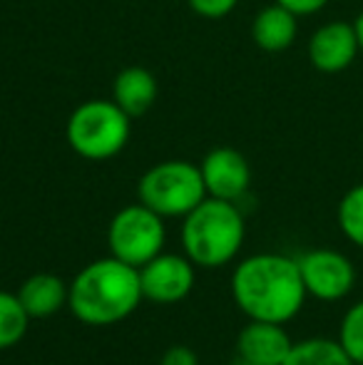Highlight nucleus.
Wrapping results in <instances>:
<instances>
[{
  "mask_svg": "<svg viewBox=\"0 0 363 365\" xmlns=\"http://www.w3.org/2000/svg\"><path fill=\"white\" fill-rule=\"evenodd\" d=\"M232 365H257V363H249V361H242V358H239V361L232 363Z\"/></svg>",
  "mask_w": 363,
  "mask_h": 365,
  "instance_id": "nucleus-23",
  "label": "nucleus"
},
{
  "mask_svg": "<svg viewBox=\"0 0 363 365\" xmlns=\"http://www.w3.org/2000/svg\"><path fill=\"white\" fill-rule=\"evenodd\" d=\"M339 343L356 365H363V301L354 303L341 321Z\"/></svg>",
  "mask_w": 363,
  "mask_h": 365,
  "instance_id": "nucleus-18",
  "label": "nucleus"
},
{
  "mask_svg": "<svg viewBox=\"0 0 363 365\" xmlns=\"http://www.w3.org/2000/svg\"><path fill=\"white\" fill-rule=\"evenodd\" d=\"M232 296L249 321L289 323L306 301L299 261L284 254H254L232 274Z\"/></svg>",
  "mask_w": 363,
  "mask_h": 365,
  "instance_id": "nucleus-1",
  "label": "nucleus"
},
{
  "mask_svg": "<svg viewBox=\"0 0 363 365\" xmlns=\"http://www.w3.org/2000/svg\"><path fill=\"white\" fill-rule=\"evenodd\" d=\"M142 296L155 303H180L192 293L197 271L187 256L180 254H157L152 261L140 266Z\"/></svg>",
  "mask_w": 363,
  "mask_h": 365,
  "instance_id": "nucleus-8",
  "label": "nucleus"
},
{
  "mask_svg": "<svg viewBox=\"0 0 363 365\" xmlns=\"http://www.w3.org/2000/svg\"><path fill=\"white\" fill-rule=\"evenodd\" d=\"M354 28H356V38H359V48H361V53H363V13L359 15V18H356Z\"/></svg>",
  "mask_w": 363,
  "mask_h": 365,
  "instance_id": "nucleus-22",
  "label": "nucleus"
},
{
  "mask_svg": "<svg viewBox=\"0 0 363 365\" xmlns=\"http://www.w3.org/2000/svg\"><path fill=\"white\" fill-rule=\"evenodd\" d=\"M187 3L197 15L217 20V18H224V15L232 13V10L237 8L239 0H187Z\"/></svg>",
  "mask_w": 363,
  "mask_h": 365,
  "instance_id": "nucleus-19",
  "label": "nucleus"
},
{
  "mask_svg": "<svg viewBox=\"0 0 363 365\" xmlns=\"http://www.w3.org/2000/svg\"><path fill=\"white\" fill-rule=\"evenodd\" d=\"M142 298L140 271L107 256L78 271L70 284L68 306L73 316L88 326H112L132 316Z\"/></svg>",
  "mask_w": 363,
  "mask_h": 365,
  "instance_id": "nucleus-2",
  "label": "nucleus"
},
{
  "mask_svg": "<svg viewBox=\"0 0 363 365\" xmlns=\"http://www.w3.org/2000/svg\"><path fill=\"white\" fill-rule=\"evenodd\" d=\"M276 3L284 5L294 15H311V13H319L329 0H276Z\"/></svg>",
  "mask_w": 363,
  "mask_h": 365,
  "instance_id": "nucleus-21",
  "label": "nucleus"
},
{
  "mask_svg": "<svg viewBox=\"0 0 363 365\" xmlns=\"http://www.w3.org/2000/svg\"><path fill=\"white\" fill-rule=\"evenodd\" d=\"M281 365H356V363L341 348L339 341L309 338V341L294 343L286 361Z\"/></svg>",
  "mask_w": 363,
  "mask_h": 365,
  "instance_id": "nucleus-15",
  "label": "nucleus"
},
{
  "mask_svg": "<svg viewBox=\"0 0 363 365\" xmlns=\"http://www.w3.org/2000/svg\"><path fill=\"white\" fill-rule=\"evenodd\" d=\"M68 293L70 286L65 284L60 276L55 274H33L30 279L23 281L18 291V298L23 303V308L28 311L30 321H43L60 311L63 306H68Z\"/></svg>",
  "mask_w": 363,
  "mask_h": 365,
  "instance_id": "nucleus-12",
  "label": "nucleus"
},
{
  "mask_svg": "<svg viewBox=\"0 0 363 365\" xmlns=\"http://www.w3.org/2000/svg\"><path fill=\"white\" fill-rule=\"evenodd\" d=\"M244 236H247V224L237 204L207 197L184 217L182 249L194 266L217 269L239 254Z\"/></svg>",
  "mask_w": 363,
  "mask_h": 365,
  "instance_id": "nucleus-3",
  "label": "nucleus"
},
{
  "mask_svg": "<svg viewBox=\"0 0 363 365\" xmlns=\"http://www.w3.org/2000/svg\"><path fill=\"white\" fill-rule=\"evenodd\" d=\"M299 271L306 293L319 301H341L356 284V269L351 259L334 249H314L299 256Z\"/></svg>",
  "mask_w": 363,
  "mask_h": 365,
  "instance_id": "nucleus-7",
  "label": "nucleus"
},
{
  "mask_svg": "<svg viewBox=\"0 0 363 365\" xmlns=\"http://www.w3.org/2000/svg\"><path fill=\"white\" fill-rule=\"evenodd\" d=\"M291 346L294 341L284 331V323L249 321L237 338L239 358L257 365H281L289 356Z\"/></svg>",
  "mask_w": 363,
  "mask_h": 365,
  "instance_id": "nucleus-11",
  "label": "nucleus"
},
{
  "mask_svg": "<svg viewBox=\"0 0 363 365\" xmlns=\"http://www.w3.org/2000/svg\"><path fill=\"white\" fill-rule=\"evenodd\" d=\"M359 38L356 28L344 20L326 23L311 35L309 40V60L319 73H341L354 63L359 53Z\"/></svg>",
  "mask_w": 363,
  "mask_h": 365,
  "instance_id": "nucleus-10",
  "label": "nucleus"
},
{
  "mask_svg": "<svg viewBox=\"0 0 363 365\" xmlns=\"http://www.w3.org/2000/svg\"><path fill=\"white\" fill-rule=\"evenodd\" d=\"M165 239V219L142 202L120 209L107 229L110 256L135 266V269H140L157 254H162Z\"/></svg>",
  "mask_w": 363,
  "mask_h": 365,
  "instance_id": "nucleus-6",
  "label": "nucleus"
},
{
  "mask_svg": "<svg viewBox=\"0 0 363 365\" xmlns=\"http://www.w3.org/2000/svg\"><path fill=\"white\" fill-rule=\"evenodd\" d=\"M112 100L130 117H140L157 100V77L145 68H125L112 82Z\"/></svg>",
  "mask_w": 363,
  "mask_h": 365,
  "instance_id": "nucleus-13",
  "label": "nucleus"
},
{
  "mask_svg": "<svg viewBox=\"0 0 363 365\" xmlns=\"http://www.w3.org/2000/svg\"><path fill=\"white\" fill-rule=\"evenodd\" d=\"M132 117L115 100H88L70 115L68 145L90 162H102L125 149Z\"/></svg>",
  "mask_w": 363,
  "mask_h": 365,
  "instance_id": "nucleus-4",
  "label": "nucleus"
},
{
  "mask_svg": "<svg viewBox=\"0 0 363 365\" xmlns=\"http://www.w3.org/2000/svg\"><path fill=\"white\" fill-rule=\"evenodd\" d=\"M296 18H299V15H294L291 10H286L284 5H279V3L264 8L262 13L254 18V25H252L254 43L262 50H267V53H281V50L291 48L296 40V33H299Z\"/></svg>",
  "mask_w": 363,
  "mask_h": 365,
  "instance_id": "nucleus-14",
  "label": "nucleus"
},
{
  "mask_svg": "<svg viewBox=\"0 0 363 365\" xmlns=\"http://www.w3.org/2000/svg\"><path fill=\"white\" fill-rule=\"evenodd\" d=\"M137 194H140V202L162 219H184L197 204L207 199L202 172L197 164L184 159H170L150 167L142 174Z\"/></svg>",
  "mask_w": 363,
  "mask_h": 365,
  "instance_id": "nucleus-5",
  "label": "nucleus"
},
{
  "mask_svg": "<svg viewBox=\"0 0 363 365\" xmlns=\"http://www.w3.org/2000/svg\"><path fill=\"white\" fill-rule=\"evenodd\" d=\"M339 226L351 244L363 249V184L346 192L339 204Z\"/></svg>",
  "mask_w": 363,
  "mask_h": 365,
  "instance_id": "nucleus-17",
  "label": "nucleus"
},
{
  "mask_svg": "<svg viewBox=\"0 0 363 365\" xmlns=\"http://www.w3.org/2000/svg\"><path fill=\"white\" fill-rule=\"evenodd\" d=\"M30 316L20 303L18 293L0 291V351H8L28 333Z\"/></svg>",
  "mask_w": 363,
  "mask_h": 365,
  "instance_id": "nucleus-16",
  "label": "nucleus"
},
{
  "mask_svg": "<svg viewBox=\"0 0 363 365\" xmlns=\"http://www.w3.org/2000/svg\"><path fill=\"white\" fill-rule=\"evenodd\" d=\"M199 172L204 179L207 197L237 202L252 184V169L242 152L232 147H217L202 159Z\"/></svg>",
  "mask_w": 363,
  "mask_h": 365,
  "instance_id": "nucleus-9",
  "label": "nucleus"
},
{
  "mask_svg": "<svg viewBox=\"0 0 363 365\" xmlns=\"http://www.w3.org/2000/svg\"><path fill=\"white\" fill-rule=\"evenodd\" d=\"M160 365H199V361L189 346H172V348H167V353L162 356Z\"/></svg>",
  "mask_w": 363,
  "mask_h": 365,
  "instance_id": "nucleus-20",
  "label": "nucleus"
}]
</instances>
